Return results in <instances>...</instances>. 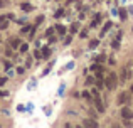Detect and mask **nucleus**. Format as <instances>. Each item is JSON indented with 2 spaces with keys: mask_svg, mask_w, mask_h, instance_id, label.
Returning <instances> with one entry per match:
<instances>
[{
  "mask_svg": "<svg viewBox=\"0 0 133 128\" xmlns=\"http://www.w3.org/2000/svg\"><path fill=\"white\" fill-rule=\"evenodd\" d=\"M116 84H118V81H116V74H110L108 76V79H106V86L110 88V89H115L116 88Z\"/></svg>",
  "mask_w": 133,
  "mask_h": 128,
  "instance_id": "nucleus-1",
  "label": "nucleus"
},
{
  "mask_svg": "<svg viewBox=\"0 0 133 128\" xmlns=\"http://www.w3.org/2000/svg\"><path fill=\"white\" fill-rule=\"evenodd\" d=\"M121 116H123V120H132L133 118V111L130 110V108L125 106V108L121 110Z\"/></svg>",
  "mask_w": 133,
  "mask_h": 128,
  "instance_id": "nucleus-2",
  "label": "nucleus"
},
{
  "mask_svg": "<svg viewBox=\"0 0 133 128\" xmlns=\"http://www.w3.org/2000/svg\"><path fill=\"white\" fill-rule=\"evenodd\" d=\"M8 27V20L7 17H0V29H7Z\"/></svg>",
  "mask_w": 133,
  "mask_h": 128,
  "instance_id": "nucleus-3",
  "label": "nucleus"
},
{
  "mask_svg": "<svg viewBox=\"0 0 133 128\" xmlns=\"http://www.w3.org/2000/svg\"><path fill=\"white\" fill-rule=\"evenodd\" d=\"M83 125H84V127H98V123H96L94 120H84Z\"/></svg>",
  "mask_w": 133,
  "mask_h": 128,
  "instance_id": "nucleus-4",
  "label": "nucleus"
},
{
  "mask_svg": "<svg viewBox=\"0 0 133 128\" xmlns=\"http://www.w3.org/2000/svg\"><path fill=\"white\" fill-rule=\"evenodd\" d=\"M20 7H22L24 12H31V10H32V5H31V3H22Z\"/></svg>",
  "mask_w": 133,
  "mask_h": 128,
  "instance_id": "nucleus-5",
  "label": "nucleus"
},
{
  "mask_svg": "<svg viewBox=\"0 0 133 128\" xmlns=\"http://www.w3.org/2000/svg\"><path fill=\"white\" fill-rule=\"evenodd\" d=\"M10 44H12V47H15V49H17V47H20V39H12V40H10Z\"/></svg>",
  "mask_w": 133,
  "mask_h": 128,
  "instance_id": "nucleus-6",
  "label": "nucleus"
},
{
  "mask_svg": "<svg viewBox=\"0 0 133 128\" xmlns=\"http://www.w3.org/2000/svg\"><path fill=\"white\" fill-rule=\"evenodd\" d=\"M120 78H121V81H123V83L126 81V78H128V72H126V69H121V72H120Z\"/></svg>",
  "mask_w": 133,
  "mask_h": 128,
  "instance_id": "nucleus-7",
  "label": "nucleus"
},
{
  "mask_svg": "<svg viewBox=\"0 0 133 128\" xmlns=\"http://www.w3.org/2000/svg\"><path fill=\"white\" fill-rule=\"evenodd\" d=\"M56 31L63 35V34H66V27H64V25H56Z\"/></svg>",
  "mask_w": 133,
  "mask_h": 128,
  "instance_id": "nucleus-8",
  "label": "nucleus"
},
{
  "mask_svg": "<svg viewBox=\"0 0 133 128\" xmlns=\"http://www.w3.org/2000/svg\"><path fill=\"white\" fill-rule=\"evenodd\" d=\"M111 25H113V24H111V22H108V24H106V25H104V29H103V31H101V35H104V34H106V32H108V29H110V27H111Z\"/></svg>",
  "mask_w": 133,
  "mask_h": 128,
  "instance_id": "nucleus-9",
  "label": "nucleus"
},
{
  "mask_svg": "<svg viewBox=\"0 0 133 128\" xmlns=\"http://www.w3.org/2000/svg\"><path fill=\"white\" fill-rule=\"evenodd\" d=\"M98 44H100V40H98V39H96V40H91V42H89V47H91V49H94Z\"/></svg>",
  "mask_w": 133,
  "mask_h": 128,
  "instance_id": "nucleus-10",
  "label": "nucleus"
},
{
  "mask_svg": "<svg viewBox=\"0 0 133 128\" xmlns=\"http://www.w3.org/2000/svg\"><path fill=\"white\" fill-rule=\"evenodd\" d=\"M42 52H44V54H42V57H44V59H46V57H49V56H51V51H49V49H47V47H46V49H44V51H42Z\"/></svg>",
  "mask_w": 133,
  "mask_h": 128,
  "instance_id": "nucleus-11",
  "label": "nucleus"
},
{
  "mask_svg": "<svg viewBox=\"0 0 133 128\" xmlns=\"http://www.w3.org/2000/svg\"><path fill=\"white\" fill-rule=\"evenodd\" d=\"M128 101V96L126 95H120V103H126Z\"/></svg>",
  "mask_w": 133,
  "mask_h": 128,
  "instance_id": "nucleus-12",
  "label": "nucleus"
},
{
  "mask_svg": "<svg viewBox=\"0 0 133 128\" xmlns=\"http://www.w3.org/2000/svg\"><path fill=\"white\" fill-rule=\"evenodd\" d=\"M25 66H27V67H31V66H32V57H31V56L27 57V61H25Z\"/></svg>",
  "mask_w": 133,
  "mask_h": 128,
  "instance_id": "nucleus-13",
  "label": "nucleus"
},
{
  "mask_svg": "<svg viewBox=\"0 0 133 128\" xmlns=\"http://www.w3.org/2000/svg\"><path fill=\"white\" fill-rule=\"evenodd\" d=\"M120 17L125 20V19H126V12H125V10H120Z\"/></svg>",
  "mask_w": 133,
  "mask_h": 128,
  "instance_id": "nucleus-14",
  "label": "nucleus"
},
{
  "mask_svg": "<svg viewBox=\"0 0 133 128\" xmlns=\"http://www.w3.org/2000/svg\"><path fill=\"white\" fill-rule=\"evenodd\" d=\"M78 29H79V24H72V27H71V31H72V32H76Z\"/></svg>",
  "mask_w": 133,
  "mask_h": 128,
  "instance_id": "nucleus-15",
  "label": "nucleus"
},
{
  "mask_svg": "<svg viewBox=\"0 0 133 128\" xmlns=\"http://www.w3.org/2000/svg\"><path fill=\"white\" fill-rule=\"evenodd\" d=\"M104 59H106V57H104V56H103V54H101V56H98V57H96V61H98V63H103V61H104Z\"/></svg>",
  "mask_w": 133,
  "mask_h": 128,
  "instance_id": "nucleus-16",
  "label": "nucleus"
},
{
  "mask_svg": "<svg viewBox=\"0 0 133 128\" xmlns=\"http://www.w3.org/2000/svg\"><path fill=\"white\" fill-rule=\"evenodd\" d=\"M27 49H29V46H25V44H24V46H20V52H25Z\"/></svg>",
  "mask_w": 133,
  "mask_h": 128,
  "instance_id": "nucleus-17",
  "label": "nucleus"
},
{
  "mask_svg": "<svg viewBox=\"0 0 133 128\" xmlns=\"http://www.w3.org/2000/svg\"><path fill=\"white\" fill-rule=\"evenodd\" d=\"M34 57H35V59H40V57H42V54H40L39 51H35V54H34Z\"/></svg>",
  "mask_w": 133,
  "mask_h": 128,
  "instance_id": "nucleus-18",
  "label": "nucleus"
},
{
  "mask_svg": "<svg viewBox=\"0 0 133 128\" xmlns=\"http://www.w3.org/2000/svg\"><path fill=\"white\" fill-rule=\"evenodd\" d=\"M61 15H64V10H57L56 12V17H61Z\"/></svg>",
  "mask_w": 133,
  "mask_h": 128,
  "instance_id": "nucleus-19",
  "label": "nucleus"
},
{
  "mask_svg": "<svg viewBox=\"0 0 133 128\" xmlns=\"http://www.w3.org/2000/svg\"><path fill=\"white\" fill-rule=\"evenodd\" d=\"M79 35H81V37H86V35H88V31H81L79 32Z\"/></svg>",
  "mask_w": 133,
  "mask_h": 128,
  "instance_id": "nucleus-20",
  "label": "nucleus"
},
{
  "mask_svg": "<svg viewBox=\"0 0 133 128\" xmlns=\"http://www.w3.org/2000/svg\"><path fill=\"white\" fill-rule=\"evenodd\" d=\"M5 81H7V78H0V86H3V84H5Z\"/></svg>",
  "mask_w": 133,
  "mask_h": 128,
  "instance_id": "nucleus-21",
  "label": "nucleus"
},
{
  "mask_svg": "<svg viewBox=\"0 0 133 128\" xmlns=\"http://www.w3.org/2000/svg\"><path fill=\"white\" fill-rule=\"evenodd\" d=\"M96 86H98V88H101V86H103V81H101V79H98V81H96Z\"/></svg>",
  "mask_w": 133,
  "mask_h": 128,
  "instance_id": "nucleus-22",
  "label": "nucleus"
},
{
  "mask_svg": "<svg viewBox=\"0 0 133 128\" xmlns=\"http://www.w3.org/2000/svg\"><path fill=\"white\" fill-rule=\"evenodd\" d=\"M52 32H54V29H49V31L46 32V35H52Z\"/></svg>",
  "mask_w": 133,
  "mask_h": 128,
  "instance_id": "nucleus-23",
  "label": "nucleus"
},
{
  "mask_svg": "<svg viewBox=\"0 0 133 128\" xmlns=\"http://www.w3.org/2000/svg\"><path fill=\"white\" fill-rule=\"evenodd\" d=\"M5 5H7V2L5 0H0V7H5Z\"/></svg>",
  "mask_w": 133,
  "mask_h": 128,
  "instance_id": "nucleus-24",
  "label": "nucleus"
},
{
  "mask_svg": "<svg viewBox=\"0 0 133 128\" xmlns=\"http://www.w3.org/2000/svg\"><path fill=\"white\" fill-rule=\"evenodd\" d=\"M132 93H133V86H132Z\"/></svg>",
  "mask_w": 133,
  "mask_h": 128,
  "instance_id": "nucleus-25",
  "label": "nucleus"
}]
</instances>
